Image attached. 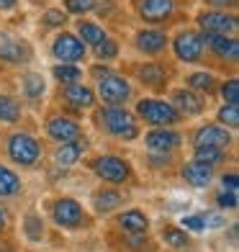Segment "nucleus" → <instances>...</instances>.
Masks as SVG:
<instances>
[{"mask_svg":"<svg viewBox=\"0 0 239 252\" xmlns=\"http://www.w3.org/2000/svg\"><path fill=\"white\" fill-rule=\"evenodd\" d=\"M103 121H106V129L111 134L121 136V139H134L136 134V124L131 119V113L126 108H119V106H111L103 111Z\"/></svg>","mask_w":239,"mask_h":252,"instance_id":"nucleus-1","label":"nucleus"},{"mask_svg":"<svg viewBox=\"0 0 239 252\" xmlns=\"http://www.w3.org/2000/svg\"><path fill=\"white\" fill-rule=\"evenodd\" d=\"M8 155L13 157L18 165H33L39 159L41 150H39L36 139H31L29 134H13L8 142Z\"/></svg>","mask_w":239,"mask_h":252,"instance_id":"nucleus-2","label":"nucleus"},{"mask_svg":"<svg viewBox=\"0 0 239 252\" xmlns=\"http://www.w3.org/2000/svg\"><path fill=\"white\" fill-rule=\"evenodd\" d=\"M139 116L149 124L167 126V124L178 121V111L165 100H139Z\"/></svg>","mask_w":239,"mask_h":252,"instance_id":"nucleus-3","label":"nucleus"},{"mask_svg":"<svg viewBox=\"0 0 239 252\" xmlns=\"http://www.w3.org/2000/svg\"><path fill=\"white\" fill-rule=\"evenodd\" d=\"M98 90H100V98H103L106 103H111V106H119V103H123L129 98V83L119 75H106L100 77L98 83Z\"/></svg>","mask_w":239,"mask_h":252,"instance_id":"nucleus-4","label":"nucleus"},{"mask_svg":"<svg viewBox=\"0 0 239 252\" xmlns=\"http://www.w3.org/2000/svg\"><path fill=\"white\" fill-rule=\"evenodd\" d=\"M93 167H95V173L108 183H123L129 178V165L119 157H100V159H95Z\"/></svg>","mask_w":239,"mask_h":252,"instance_id":"nucleus-5","label":"nucleus"},{"mask_svg":"<svg viewBox=\"0 0 239 252\" xmlns=\"http://www.w3.org/2000/svg\"><path fill=\"white\" fill-rule=\"evenodd\" d=\"M54 54L60 57L62 62L72 64V62H77V60H83L85 47H83V44H80L75 36H70V33H62V36L54 41Z\"/></svg>","mask_w":239,"mask_h":252,"instance_id":"nucleus-6","label":"nucleus"},{"mask_svg":"<svg viewBox=\"0 0 239 252\" xmlns=\"http://www.w3.org/2000/svg\"><path fill=\"white\" fill-rule=\"evenodd\" d=\"M47 134L52 136V139L62 142V144H67V142H77V136H80V126H77L75 121H70V119H64V116H57V119H52V121H49Z\"/></svg>","mask_w":239,"mask_h":252,"instance_id":"nucleus-7","label":"nucleus"},{"mask_svg":"<svg viewBox=\"0 0 239 252\" xmlns=\"http://www.w3.org/2000/svg\"><path fill=\"white\" fill-rule=\"evenodd\" d=\"M54 219L62 226H77L80 221H83V209H80L77 201L62 198V201L54 203Z\"/></svg>","mask_w":239,"mask_h":252,"instance_id":"nucleus-8","label":"nucleus"},{"mask_svg":"<svg viewBox=\"0 0 239 252\" xmlns=\"http://www.w3.org/2000/svg\"><path fill=\"white\" fill-rule=\"evenodd\" d=\"M198 24L206 29V33H219V36H224L226 31H237V18L226 13H203Z\"/></svg>","mask_w":239,"mask_h":252,"instance_id":"nucleus-9","label":"nucleus"},{"mask_svg":"<svg viewBox=\"0 0 239 252\" xmlns=\"http://www.w3.org/2000/svg\"><path fill=\"white\" fill-rule=\"evenodd\" d=\"M175 52L180 60L185 62H196L201 52H203V44H201V36L198 33H180V36L175 39Z\"/></svg>","mask_w":239,"mask_h":252,"instance_id":"nucleus-10","label":"nucleus"},{"mask_svg":"<svg viewBox=\"0 0 239 252\" xmlns=\"http://www.w3.org/2000/svg\"><path fill=\"white\" fill-rule=\"evenodd\" d=\"M229 142H232V136L221 126H203L196 134V147H216V150H224Z\"/></svg>","mask_w":239,"mask_h":252,"instance_id":"nucleus-11","label":"nucleus"},{"mask_svg":"<svg viewBox=\"0 0 239 252\" xmlns=\"http://www.w3.org/2000/svg\"><path fill=\"white\" fill-rule=\"evenodd\" d=\"M178 144H180V136L170 129H154V131L147 134V147H149L152 152H170V150H175Z\"/></svg>","mask_w":239,"mask_h":252,"instance_id":"nucleus-12","label":"nucleus"},{"mask_svg":"<svg viewBox=\"0 0 239 252\" xmlns=\"http://www.w3.org/2000/svg\"><path fill=\"white\" fill-rule=\"evenodd\" d=\"M0 57L8 62H26L29 60V47L24 41L13 39L10 33H3V36H0Z\"/></svg>","mask_w":239,"mask_h":252,"instance_id":"nucleus-13","label":"nucleus"},{"mask_svg":"<svg viewBox=\"0 0 239 252\" xmlns=\"http://www.w3.org/2000/svg\"><path fill=\"white\" fill-rule=\"evenodd\" d=\"M175 10V0H142L139 3V13L147 21H162Z\"/></svg>","mask_w":239,"mask_h":252,"instance_id":"nucleus-14","label":"nucleus"},{"mask_svg":"<svg viewBox=\"0 0 239 252\" xmlns=\"http://www.w3.org/2000/svg\"><path fill=\"white\" fill-rule=\"evenodd\" d=\"M211 175H213V170H211V165H206V162H188L185 167H183V178L190 183V186H196V188H206L209 183H211Z\"/></svg>","mask_w":239,"mask_h":252,"instance_id":"nucleus-15","label":"nucleus"},{"mask_svg":"<svg viewBox=\"0 0 239 252\" xmlns=\"http://www.w3.org/2000/svg\"><path fill=\"white\" fill-rule=\"evenodd\" d=\"M201 44H209V47H213L221 57H229V60H237V57H239L237 39H226V36H219V33H203Z\"/></svg>","mask_w":239,"mask_h":252,"instance_id":"nucleus-16","label":"nucleus"},{"mask_svg":"<svg viewBox=\"0 0 239 252\" xmlns=\"http://www.w3.org/2000/svg\"><path fill=\"white\" fill-rule=\"evenodd\" d=\"M165 44H167V36L162 31H142L139 36H136V47H139L142 52H147V54L162 52Z\"/></svg>","mask_w":239,"mask_h":252,"instance_id":"nucleus-17","label":"nucleus"},{"mask_svg":"<svg viewBox=\"0 0 239 252\" xmlns=\"http://www.w3.org/2000/svg\"><path fill=\"white\" fill-rule=\"evenodd\" d=\"M173 100H175V108H178L180 113H190V116L201 113V108H203L201 98H198L196 93H185V90H178V93L173 95Z\"/></svg>","mask_w":239,"mask_h":252,"instance_id":"nucleus-18","label":"nucleus"},{"mask_svg":"<svg viewBox=\"0 0 239 252\" xmlns=\"http://www.w3.org/2000/svg\"><path fill=\"white\" fill-rule=\"evenodd\" d=\"M64 100L77 108H88V106H93V93L85 85H70L64 90Z\"/></svg>","mask_w":239,"mask_h":252,"instance_id":"nucleus-19","label":"nucleus"},{"mask_svg":"<svg viewBox=\"0 0 239 252\" xmlns=\"http://www.w3.org/2000/svg\"><path fill=\"white\" fill-rule=\"evenodd\" d=\"M21 190V180L13 170H8L0 165V196H13Z\"/></svg>","mask_w":239,"mask_h":252,"instance_id":"nucleus-20","label":"nucleus"},{"mask_svg":"<svg viewBox=\"0 0 239 252\" xmlns=\"http://www.w3.org/2000/svg\"><path fill=\"white\" fill-rule=\"evenodd\" d=\"M147 224H149V221H147V216L142 211H126V214L121 216V226L129 229L131 234H142L144 229H147Z\"/></svg>","mask_w":239,"mask_h":252,"instance_id":"nucleus-21","label":"nucleus"},{"mask_svg":"<svg viewBox=\"0 0 239 252\" xmlns=\"http://www.w3.org/2000/svg\"><path fill=\"white\" fill-rule=\"evenodd\" d=\"M80 155H83V144L80 142H67L57 150V162L60 165H72V162H77Z\"/></svg>","mask_w":239,"mask_h":252,"instance_id":"nucleus-22","label":"nucleus"},{"mask_svg":"<svg viewBox=\"0 0 239 252\" xmlns=\"http://www.w3.org/2000/svg\"><path fill=\"white\" fill-rule=\"evenodd\" d=\"M77 31H80V36H83V41H88V44H98L106 39V33H103V29L100 26H95V24H90V21H83V24L77 26Z\"/></svg>","mask_w":239,"mask_h":252,"instance_id":"nucleus-23","label":"nucleus"},{"mask_svg":"<svg viewBox=\"0 0 239 252\" xmlns=\"http://www.w3.org/2000/svg\"><path fill=\"white\" fill-rule=\"evenodd\" d=\"M21 116V108H18V103L13 98H8V95H0V121H16Z\"/></svg>","mask_w":239,"mask_h":252,"instance_id":"nucleus-24","label":"nucleus"},{"mask_svg":"<svg viewBox=\"0 0 239 252\" xmlns=\"http://www.w3.org/2000/svg\"><path fill=\"white\" fill-rule=\"evenodd\" d=\"M165 77H167L165 67H157V64H147V67H142V80H144L147 85H162V83H165Z\"/></svg>","mask_w":239,"mask_h":252,"instance_id":"nucleus-25","label":"nucleus"},{"mask_svg":"<svg viewBox=\"0 0 239 252\" xmlns=\"http://www.w3.org/2000/svg\"><path fill=\"white\" fill-rule=\"evenodd\" d=\"M119 203H121V196L116 190H103V193H98V198H95V209L98 211H111V209H116Z\"/></svg>","mask_w":239,"mask_h":252,"instance_id":"nucleus-26","label":"nucleus"},{"mask_svg":"<svg viewBox=\"0 0 239 252\" xmlns=\"http://www.w3.org/2000/svg\"><path fill=\"white\" fill-rule=\"evenodd\" d=\"M24 88H26V95H29V98H39V95L44 93V80H41V75L29 72V75L24 77Z\"/></svg>","mask_w":239,"mask_h":252,"instance_id":"nucleus-27","label":"nucleus"},{"mask_svg":"<svg viewBox=\"0 0 239 252\" xmlns=\"http://www.w3.org/2000/svg\"><path fill=\"white\" fill-rule=\"evenodd\" d=\"M54 75H57V80H62V83H70V85H75L83 72H80L75 64H60V67H54Z\"/></svg>","mask_w":239,"mask_h":252,"instance_id":"nucleus-28","label":"nucleus"},{"mask_svg":"<svg viewBox=\"0 0 239 252\" xmlns=\"http://www.w3.org/2000/svg\"><path fill=\"white\" fill-rule=\"evenodd\" d=\"M196 157H198V162L216 165L224 155H221V150H216V147H196Z\"/></svg>","mask_w":239,"mask_h":252,"instance_id":"nucleus-29","label":"nucleus"},{"mask_svg":"<svg viewBox=\"0 0 239 252\" xmlns=\"http://www.w3.org/2000/svg\"><path fill=\"white\" fill-rule=\"evenodd\" d=\"M162 237H165V242H167V245H173V247H185V245H188L185 232H180V229H173V226H167L165 232H162Z\"/></svg>","mask_w":239,"mask_h":252,"instance_id":"nucleus-30","label":"nucleus"},{"mask_svg":"<svg viewBox=\"0 0 239 252\" xmlns=\"http://www.w3.org/2000/svg\"><path fill=\"white\" fill-rule=\"evenodd\" d=\"M221 95H224V100H226V106H237V100H239V83H237V80L224 83Z\"/></svg>","mask_w":239,"mask_h":252,"instance_id":"nucleus-31","label":"nucleus"},{"mask_svg":"<svg viewBox=\"0 0 239 252\" xmlns=\"http://www.w3.org/2000/svg\"><path fill=\"white\" fill-rule=\"evenodd\" d=\"M116 52H119V47H116V41H111V39H103L98 44V57L100 60H113Z\"/></svg>","mask_w":239,"mask_h":252,"instance_id":"nucleus-32","label":"nucleus"},{"mask_svg":"<svg viewBox=\"0 0 239 252\" xmlns=\"http://www.w3.org/2000/svg\"><path fill=\"white\" fill-rule=\"evenodd\" d=\"M219 119L224 124H229V126H239V108L237 106H224L219 111Z\"/></svg>","mask_w":239,"mask_h":252,"instance_id":"nucleus-33","label":"nucleus"},{"mask_svg":"<svg viewBox=\"0 0 239 252\" xmlns=\"http://www.w3.org/2000/svg\"><path fill=\"white\" fill-rule=\"evenodd\" d=\"M95 0H67V10L70 13H88V10H93Z\"/></svg>","mask_w":239,"mask_h":252,"instance_id":"nucleus-34","label":"nucleus"},{"mask_svg":"<svg viewBox=\"0 0 239 252\" xmlns=\"http://www.w3.org/2000/svg\"><path fill=\"white\" fill-rule=\"evenodd\" d=\"M190 85L193 88H201V90H211L213 88V77L209 72H198V75L190 77Z\"/></svg>","mask_w":239,"mask_h":252,"instance_id":"nucleus-35","label":"nucleus"},{"mask_svg":"<svg viewBox=\"0 0 239 252\" xmlns=\"http://www.w3.org/2000/svg\"><path fill=\"white\" fill-rule=\"evenodd\" d=\"M64 18H67V16L62 13V10L52 8V10H47V13H44V24H47V26H62Z\"/></svg>","mask_w":239,"mask_h":252,"instance_id":"nucleus-36","label":"nucleus"},{"mask_svg":"<svg viewBox=\"0 0 239 252\" xmlns=\"http://www.w3.org/2000/svg\"><path fill=\"white\" fill-rule=\"evenodd\" d=\"M41 232H44V226L39 224V219H36V216H29V219H26V234L31 237V239H39L41 237Z\"/></svg>","mask_w":239,"mask_h":252,"instance_id":"nucleus-37","label":"nucleus"},{"mask_svg":"<svg viewBox=\"0 0 239 252\" xmlns=\"http://www.w3.org/2000/svg\"><path fill=\"white\" fill-rule=\"evenodd\" d=\"M183 226L190 229V232H201V229H206L203 216H183Z\"/></svg>","mask_w":239,"mask_h":252,"instance_id":"nucleus-38","label":"nucleus"},{"mask_svg":"<svg viewBox=\"0 0 239 252\" xmlns=\"http://www.w3.org/2000/svg\"><path fill=\"white\" fill-rule=\"evenodd\" d=\"M219 206H224V209H234V206H237V193H221V196H219Z\"/></svg>","mask_w":239,"mask_h":252,"instance_id":"nucleus-39","label":"nucleus"},{"mask_svg":"<svg viewBox=\"0 0 239 252\" xmlns=\"http://www.w3.org/2000/svg\"><path fill=\"white\" fill-rule=\"evenodd\" d=\"M237 186H239V180H237V175H234V173L224 175V188H229V193H237Z\"/></svg>","mask_w":239,"mask_h":252,"instance_id":"nucleus-40","label":"nucleus"},{"mask_svg":"<svg viewBox=\"0 0 239 252\" xmlns=\"http://www.w3.org/2000/svg\"><path fill=\"white\" fill-rule=\"evenodd\" d=\"M16 5V0H0V10H8V8H13Z\"/></svg>","mask_w":239,"mask_h":252,"instance_id":"nucleus-41","label":"nucleus"},{"mask_svg":"<svg viewBox=\"0 0 239 252\" xmlns=\"http://www.w3.org/2000/svg\"><path fill=\"white\" fill-rule=\"evenodd\" d=\"M5 226V219H3V211H0V229H3Z\"/></svg>","mask_w":239,"mask_h":252,"instance_id":"nucleus-42","label":"nucleus"},{"mask_svg":"<svg viewBox=\"0 0 239 252\" xmlns=\"http://www.w3.org/2000/svg\"><path fill=\"white\" fill-rule=\"evenodd\" d=\"M211 3H226V0H211Z\"/></svg>","mask_w":239,"mask_h":252,"instance_id":"nucleus-43","label":"nucleus"}]
</instances>
